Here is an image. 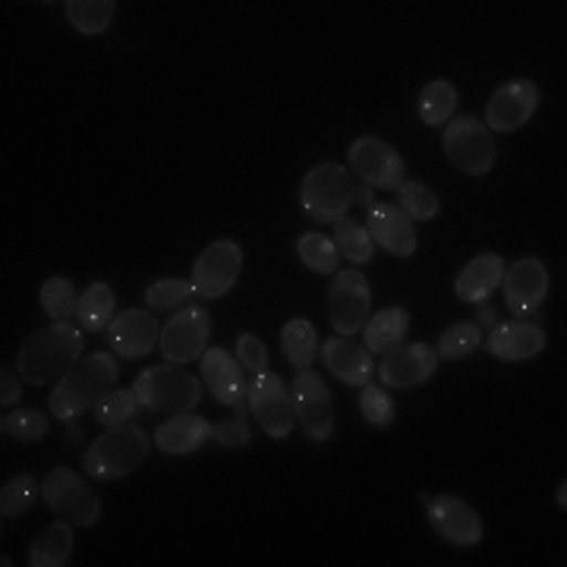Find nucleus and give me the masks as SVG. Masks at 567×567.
Masks as SVG:
<instances>
[{"label":"nucleus","mask_w":567,"mask_h":567,"mask_svg":"<svg viewBox=\"0 0 567 567\" xmlns=\"http://www.w3.org/2000/svg\"><path fill=\"white\" fill-rule=\"evenodd\" d=\"M44 502L51 511H58L63 520H70L73 527H92L102 514V502L95 495V488L82 483V476L70 466H58L44 476L41 483Z\"/></svg>","instance_id":"423d86ee"},{"label":"nucleus","mask_w":567,"mask_h":567,"mask_svg":"<svg viewBox=\"0 0 567 567\" xmlns=\"http://www.w3.org/2000/svg\"><path fill=\"white\" fill-rule=\"evenodd\" d=\"M416 107H420V121L425 126H442V123L451 121L454 111H457V89H454V82H429L420 92V104Z\"/></svg>","instance_id":"cd10ccee"},{"label":"nucleus","mask_w":567,"mask_h":567,"mask_svg":"<svg viewBox=\"0 0 567 567\" xmlns=\"http://www.w3.org/2000/svg\"><path fill=\"white\" fill-rule=\"evenodd\" d=\"M281 347L287 353V360L297 365V369H312L316 363V350H319V338H316V328L306 319H290L281 328Z\"/></svg>","instance_id":"c85d7f7f"},{"label":"nucleus","mask_w":567,"mask_h":567,"mask_svg":"<svg viewBox=\"0 0 567 567\" xmlns=\"http://www.w3.org/2000/svg\"><path fill=\"white\" fill-rule=\"evenodd\" d=\"M148 457V435L140 425H114L85 451V470L95 480H123Z\"/></svg>","instance_id":"20e7f679"},{"label":"nucleus","mask_w":567,"mask_h":567,"mask_svg":"<svg viewBox=\"0 0 567 567\" xmlns=\"http://www.w3.org/2000/svg\"><path fill=\"white\" fill-rule=\"evenodd\" d=\"M398 199H401V212L410 221H432L439 215V199L435 193L423 186V183H401L398 186Z\"/></svg>","instance_id":"c9c22d12"},{"label":"nucleus","mask_w":567,"mask_h":567,"mask_svg":"<svg viewBox=\"0 0 567 567\" xmlns=\"http://www.w3.org/2000/svg\"><path fill=\"white\" fill-rule=\"evenodd\" d=\"M543 102L536 82L529 80H511L505 85H498L492 92L486 107V126L488 133H511V130H520L524 123L536 114V107Z\"/></svg>","instance_id":"4468645a"},{"label":"nucleus","mask_w":567,"mask_h":567,"mask_svg":"<svg viewBox=\"0 0 567 567\" xmlns=\"http://www.w3.org/2000/svg\"><path fill=\"white\" fill-rule=\"evenodd\" d=\"M372 290L360 271H334V281L328 287V312L338 334H357L369 322Z\"/></svg>","instance_id":"9b49d317"},{"label":"nucleus","mask_w":567,"mask_h":567,"mask_svg":"<svg viewBox=\"0 0 567 567\" xmlns=\"http://www.w3.org/2000/svg\"><path fill=\"white\" fill-rule=\"evenodd\" d=\"M107 341L126 360H140V357H145L152 347L162 341V328H158L155 312H148V309H126L107 328Z\"/></svg>","instance_id":"aec40b11"},{"label":"nucleus","mask_w":567,"mask_h":567,"mask_svg":"<svg viewBox=\"0 0 567 567\" xmlns=\"http://www.w3.org/2000/svg\"><path fill=\"white\" fill-rule=\"evenodd\" d=\"M350 167L365 186L375 189H398L404 183V158L394 145L375 136H363L350 145Z\"/></svg>","instance_id":"ddd939ff"},{"label":"nucleus","mask_w":567,"mask_h":567,"mask_svg":"<svg viewBox=\"0 0 567 567\" xmlns=\"http://www.w3.org/2000/svg\"><path fill=\"white\" fill-rule=\"evenodd\" d=\"M290 394H293L297 420L303 423L306 435L312 442H324L334 432V404H331V394H328L322 375L312 369H300L290 385Z\"/></svg>","instance_id":"f8f14e48"},{"label":"nucleus","mask_w":567,"mask_h":567,"mask_svg":"<svg viewBox=\"0 0 567 567\" xmlns=\"http://www.w3.org/2000/svg\"><path fill=\"white\" fill-rule=\"evenodd\" d=\"M35 480L32 476H17V480H10L7 486L0 488V517L3 520H10V517H20L25 514L32 502H35Z\"/></svg>","instance_id":"4c0bfd02"},{"label":"nucleus","mask_w":567,"mask_h":567,"mask_svg":"<svg viewBox=\"0 0 567 567\" xmlns=\"http://www.w3.org/2000/svg\"><path fill=\"white\" fill-rule=\"evenodd\" d=\"M41 306L54 322H70L73 316H80V297L73 290V284L66 278H51L41 287Z\"/></svg>","instance_id":"473e14b6"},{"label":"nucleus","mask_w":567,"mask_h":567,"mask_svg":"<svg viewBox=\"0 0 567 567\" xmlns=\"http://www.w3.org/2000/svg\"><path fill=\"white\" fill-rule=\"evenodd\" d=\"M483 344V331L476 322H457L439 338V360H464L476 347Z\"/></svg>","instance_id":"72a5a7b5"},{"label":"nucleus","mask_w":567,"mask_h":567,"mask_svg":"<svg viewBox=\"0 0 567 567\" xmlns=\"http://www.w3.org/2000/svg\"><path fill=\"white\" fill-rule=\"evenodd\" d=\"M193 297H196L193 284L181 281V278H164V281L148 284V290H145V303H148V309H158V312L189 306Z\"/></svg>","instance_id":"f704fd0d"},{"label":"nucleus","mask_w":567,"mask_h":567,"mask_svg":"<svg viewBox=\"0 0 567 567\" xmlns=\"http://www.w3.org/2000/svg\"><path fill=\"white\" fill-rule=\"evenodd\" d=\"M117 3L114 0H70L66 3V17L73 22V29L82 35H99L114 20Z\"/></svg>","instance_id":"c756f323"},{"label":"nucleus","mask_w":567,"mask_h":567,"mask_svg":"<svg viewBox=\"0 0 567 567\" xmlns=\"http://www.w3.org/2000/svg\"><path fill=\"white\" fill-rule=\"evenodd\" d=\"M322 360L334 372V379H341L350 388L369 385V379L375 372V363H372L369 350L357 347L350 338H331V341H324Z\"/></svg>","instance_id":"4be33fe9"},{"label":"nucleus","mask_w":567,"mask_h":567,"mask_svg":"<svg viewBox=\"0 0 567 567\" xmlns=\"http://www.w3.org/2000/svg\"><path fill=\"white\" fill-rule=\"evenodd\" d=\"M505 278V262L498 252H483L476 259H470L466 268L457 275L454 284V293L464 300V303H483L488 300V293L502 284Z\"/></svg>","instance_id":"b1692460"},{"label":"nucleus","mask_w":567,"mask_h":567,"mask_svg":"<svg viewBox=\"0 0 567 567\" xmlns=\"http://www.w3.org/2000/svg\"><path fill=\"white\" fill-rule=\"evenodd\" d=\"M297 252H300L306 268L316 271V275H334V268L341 262V252H338L334 240H328L324 234H316V230H309V234L300 237Z\"/></svg>","instance_id":"2f4dec72"},{"label":"nucleus","mask_w":567,"mask_h":567,"mask_svg":"<svg viewBox=\"0 0 567 567\" xmlns=\"http://www.w3.org/2000/svg\"><path fill=\"white\" fill-rule=\"evenodd\" d=\"M85 347L82 328L70 322H54L35 331L20 350V375L29 385H58L63 375L80 363Z\"/></svg>","instance_id":"f257e3e1"},{"label":"nucleus","mask_w":567,"mask_h":567,"mask_svg":"<svg viewBox=\"0 0 567 567\" xmlns=\"http://www.w3.org/2000/svg\"><path fill=\"white\" fill-rule=\"evenodd\" d=\"M199 363H203V379L208 391L221 404L234 406L237 416H244L246 410H249V385L244 382L240 363L227 350H221V347H208L203 357H199Z\"/></svg>","instance_id":"dca6fc26"},{"label":"nucleus","mask_w":567,"mask_h":567,"mask_svg":"<svg viewBox=\"0 0 567 567\" xmlns=\"http://www.w3.org/2000/svg\"><path fill=\"white\" fill-rule=\"evenodd\" d=\"M121 369H117V360L111 353H95V357H85L80 363L73 365L61 382L51 391V413L70 423L82 416V410L95 406L102 401L104 394L111 391V385L117 382Z\"/></svg>","instance_id":"f03ea898"},{"label":"nucleus","mask_w":567,"mask_h":567,"mask_svg":"<svg viewBox=\"0 0 567 567\" xmlns=\"http://www.w3.org/2000/svg\"><path fill=\"white\" fill-rule=\"evenodd\" d=\"M365 230H369L372 244H379L385 252H391V256L410 259V256L416 252V230H413V221L406 218L398 205H369Z\"/></svg>","instance_id":"6ab92c4d"},{"label":"nucleus","mask_w":567,"mask_h":567,"mask_svg":"<svg viewBox=\"0 0 567 567\" xmlns=\"http://www.w3.org/2000/svg\"><path fill=\"white\" fill-rule=\"evenodd\" d=\"M73 524L58 520V524H48L35 536V543L29 546V565L32 567H61L70 561L73 555Z\"/></svg>","instance_id":"393cba45"},{"label":"nucleus","mask_w":567,"mask_h":567,"mask_svg":"<svg viewBox=\"0 0 567 567\" xmlns=\"http://www.w3.org/2000/svg\"><path fill=\"white\" fill-rule=\"evenodd\" d=\"M300 199L306 215H312L316 221H344L347 208L353 205V181L341 164H316L303 177Z\"/></svg>","instance_id":"39448f33"},{"label":"nucleus","mask_w":567,"mask_h":567,"mask_svg":"<svg viewBox=\"0 0 567 567\" xmlns=\"http://www.w3.org/2000/svg\"><path fill=\"white\" fill-rule=\"evenodd\" d=\"M406 328H410V312L401 306L382 309L379 316H372L365 322V350L372 353H388L394 347H401Z\"/></svg>","instance_id":"a878e982"},{"label":"nucleus","mask_w":567,"mask_h":567,"mask_svg":"<svg viewBox=\"0 0 567 567\" xmlns=\"http://www.w3.org/2000/svg\"><path fill=\"white\" fill-rule=\"evenodd\" d=\"M555 498H558V505H561V511H565V505H567V486H565V483H561V488H558V495H555Z\"/></svg>","instance_id":"49530a36"},{"label":"nucleus","mask_w":567,"mask_h":567,"mask_svg":"<svg viewBox=\"0 0 567 567\" xmlns=\"http://www.w3.org/2000/svg\"><path fill=\"white\" fill-rule=\"evenodd\" d=\"M249 410L256 413L259 429L268 439H287L297 425L293 394L284 388L275 372H259L249 385Z\"/></svg>","instance_id":"6e6552de"},{"label":"nucleus","mask_w":567,"mask_h":567,"mask_svg":"<svg viewBox=\"0 0 567 567\" xmlns=\"http://www.w3.org/2000/svg\"><path fill=\"white\" fill-rule=\"evenodd\" d=\"M505 303L514 316H529L536 312V306L546 300L548 293V271L539 259H517V262L505 268Z\"/></svg>","instance_id":"a211bd4d"},{"label":"nucleus","mask_w":567,"mask_h":567,"mask_svg":"<svg viewBox=\"0 0 567 567\" xmlns=\"http://www.w3.org/2000/svg\"><path fill=\"white\" fill-rule=\"evenodd\" d=\"M360 410H363L365 423L372 425H388L394 420V401L385 394V388L379 385H363L360 394Z\"/></svg>","instance_id":"ea45409f"},{"label":"nucleus","mask_w":567,"mask_h":567,"mask_svg":"<svg viewBox=\"0 0 567 567\" xmlns=\"http://www.w3.org/2000/svg\"><path fill=\"white\" fill-rule=\"evenodd\" d=\"M212 439L221 447H244L252 442V432L240 420H224V423L212 425Z\"/></svg>","instance_id":"79ce46f5"},{"label":"nucleus","mask_w":567,"mask_h":567,"mask_svg":"<svg viewBox=\"0 0 567 567\" xmlns=\"http://www.w3.org/2000/svg\"><path fill=\"white\" fill-rule=\"evenodd\" d=\"M212 439V425L199 413H174L155 432V445L164 454H193Z\"/></svg>","instance_id":"5701e85b"},{"label":"nucleus","mask_w":567,"mask_h":567,"mask_svg":"<svg viewBox=\"0 0 567 567\" xmlns=\"http://www.w3.org/2000/svg\"><path fill=\"white\" fill-rule=\"evenodd\" d=\"M140 406L136 391H107L102 401L95 404V420L107 425V429H114V425L130 423Z\"/></svg>","instance_id":"e433bc0d"},{"label":"nucleus","mask_w":567,"mask_h":567,"mask_svg":"<svg viewBox=\"0 0 567 567\" xmlns=\"http://www.w3.org/2000/svg\"><path fill=\"white\" fill-rule=\"evenodd\" d=\"M20 398H22L20 379H17V375H13V372L3 365V369H0V404H3V410H7V406L17 404Z\"/></svg>","instance_id":"37998d69"},{"label":"nucleus","mask_w":567,"mask_h":567,"mask_svg":"<svg viewBox=\"0 0 567 567\" xmlns=\"http://www.w3.org/2000/svg\"><path fill=\"white\" fill-rule=\"evenodd\" d=\"M445 155L454 167H461L470 177H483L495 164V142L488 126L480 117H454L445 130Z\"/></svg>","instance_id":"0eeeda50"},{"label":"nucleus","mask_w":567,"mask_h":567,"mask_svg":"<svg viewBox=\"0 0 567 567\" xmlns=\"http://www.w3.org/2000/svg\"><path fill=\"white\" fill-rule=\"evenodd\" d=\"M353 203L357 205H372V193H369V186H353Z\"/></svg>","instance_id":"a18cd8bd"},{"label":"nucleus","mask_w":567,"mask_h":567,"mask_svg":"<svg viewBox=\"0 0 567 567\" xmlns=\"http://www.w3.org/2000/svg\"><path fill=\"white\" fill-rule=\"evenodd\" d=\"M334 246H338V252L344 256L347 262L353 265H365L372 262V237H369V230H365V224H360L357 218H344V221H338L334 227Z\"/></svg>","instance_id":"7c9ffc66"},{"label":"nucleus","mask_w":567,"mask_h":567,"mask_svg":"<svg viewBox=\"0 0 567 567\" xmlns=\"http://www.w3.org/2000/svg\"><path fill=\"white\" fill-rule=\"evenodd\" d=\"M240 268H244V249L234 240H218V244L203 249V256L193 265L189 284H193L196 297L215 300V297H224L237 284Z\"/></svg>","instance_id":"9d476101"},{"label":"nucleus","mask_w":567,"mask_h":567,"mask_svg":"<svg viewBox=\"0 0 567 567\" xmlns=\"http://www.w3.org/2000/svg\"><path fill=\"white\" fill-rule=\"evenodd\" d=\"M486 347L492 357H498L505 363H524V360H533L536 353L546 350V331L529 322L498 324L488 334Z\"/></svg>","instance_id":"412c9836"},{"label":"nucleus","mask_w":567,"mask_h":567,"mask_svg":"<svg viewBox=\"0 0 567 567\" xmlns=\"http://www.w3.org/2000/svg\"><path fill=\"white\" fill-rule=\"evenodd\" d=\"M476 324H495V309L483 300L476 303Z\"/></svg>","instance_id":"c03bdc74"},{"label":"nucleus","mask_w":567,"mask_h":567,"mask_svg":"<svg viewBox=\"0 0 567 567\" xmlns=\"http://www.w3.org/2000/svg\"><path fill=\"white\" fill-rule=\"evenodd\" d=\"M425 514H429V524L435 527V533L447 539L451 546H476L483 539V520L473 507L461 502L457 495H439V498H429L425 502Z\"/></svg>","instance_id":"2eb2a0df"},{"label":"nucleus","mask_w":567,"mask_h":567,"mask_svg":"<svg viewBox=\"0 0 567 567\" xmlns=\"http://www.w3.org/2000/svg\"><path fill=\"white\" fill-rule=\"evenodd\" d=\"M0 429H3V435H10L17 442H41L48 435V420L39 410H17V413L3 416Z\"/></svg>","instance_id":"58836bf2"},{"label":"nucleus","mask_w":567,"mask_h":567,"mask_svg":"<svg viewBox=\"0 0 567 567\" xmlns=\"http://www.w3.org/2000/svg\"><path fill=\"white\" fill-rule=\"evenodd\" d=\"M133 391L145 410H158V413H189L203 398L199 379L177 363L142 369Z\"/></svg>","instance_id":"7ed1b4c3"},{"label":"nucleus","mask_w":567,"mask_h":567,"mask_svg":"<svg viewBox=\"0 0 567 567\" xmlns=\"http://www.w3.org/2000/svg\"><path fill=\"white\" fill-rule=\"evenodd\" d=\"M439 365V353L429 344H401L388 350L379 365V379L388 388H416L432 379Z\"/></svg>","instance_id":"f3484780"},{"label":"nucleus","mask_w":567,"mask_h":567,"mask_svg":"<svg viewBox=\"0 0 567 567\" xmlns=\"http://www.w3.org/2000/svg\"><path fill=\"white\" fill-rule=\"evenodd\" d=\"M237 360H240L244 369H249L252 375L268 372V350H265L262 341H259L256 334H249V331H244V334L237 338Z\"/></svg>","instance_id":"a19ab883"},{"label":"nucleus","mask_w":567,"mask_h":567,"mask_svg":"<svg viewBox=\"0 0 567 567\" xmlns=\"http://www.w3.org/2000/svg\"><path fill=\"white\" fill-rule=\"evenodd\" d=\"M208 334H212V319L205 312L203 306L189 303L177 309L167 324L162 328V347L164 360L171 363L186 365L189 360H199L205 353V344H208Z\"/></svg>","instance_id":"1a4fd4ad"},{"label":"nucleus","mask_w":567,"mask_h":567,"mask_svg":"<svg viewBox=\"0 0 567 567\" xmlns=\"http://www.w3.org/2000/svg\"><path fill=\"white\" fill-rule=\"evenodd\" d=\"M114 322V290L104 281H95L80 300V324L89 334L107 331Z\"/></svg>","instance_id":"bb28decb"}]
</instances>
